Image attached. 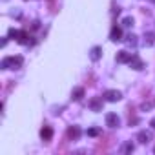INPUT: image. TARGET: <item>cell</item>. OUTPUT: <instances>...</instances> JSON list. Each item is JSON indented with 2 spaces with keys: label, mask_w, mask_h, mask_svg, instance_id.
<instances>
[{
  "label": "cell",
  "mask_w": 155,
  "mask_h": 155,
  "mask_svg": "<svg viewBox=\"0 0 155 155\" xmlns=\"http://www.w3.org/2000/svg\"><path fill=\"white\" fill-rule=\"evenodd\" d=\"M150 108H151V104H150V102H144V104H142V110H150Z\"/></svg>",
  "instance_id": "21"
},
{
  "label": "cell",
  "mask_w": 155,
  "mask_h": 155,
  "mask_svg": "<svg viewBox=\"0 0 155 155\" xmlns=\"http://www.w3.org/2000/svg\"><path fill=\"white\" fill-rule=\"evenodd\" d=\"M133 150H135V146H133L131 142H126V144L122 146V153H131Z\"/></svg>",
  "instance_id": "17"
},
{
  "label": "cell",
  "mask_w": 155,
  "mask_h": 155,
  "mask_svg": "<svg viewBox=\"0 0 155 155\" xmlns=\"http://www.w3.org/2000/svg\"><path fill=\"white\" fill-rule=\"evenodd\" d=\"M122 26H126V28H131V26H133V18H131V17H126V18L122 20Z\"/></svg>",
  "instance_id": "20"
},
{
  "label": "cell",
  "mask_w": 155,
  "mask_h": 155,
  "mask_svg": "<svg viewBox=\"0 0 155 155\" xmlns=\"http://www.w3.org/2000/svg\"><path fill=\"white\" fill-rule=\"evenodd\" d=\"M40 137H42V140H51V137H53V130L49 128V126H44L42 130H40Z\"/></svg>",
  "instance_id": "10"
},
{
  "label": "cell",
  "mask_w": 155,
  "mask_h": 155,
  "mask_svg": "<svg viewBox=\"0 0 155 155\" xmlns=\"http://www.w3.org/2000/svg\"><path fill=\"white\" fill-rule=\"evenodd\" d=\"M151 2H155V0H151Z\"/></svg>",
  "instance_id": "23"
},
{
  "label": "cell",
  "mask_w": 155,
  "mask_h": 155,
  "mask_svg": "<svg viewBox=\"0 0 155 155\" xmlns=\"http://www.w3.org/2000/svg\"><path fill=\"white\" fill-rule=\"evenodd\" d=\"M106 124H108L110 128H117V126L120 124V119L117 117V113H108V115H106Z\"/></svg>",
  "instance_id": "4"
},
{
  "label": "cell",
  "mask_w": 155,
  "mask_h": 155,
  "mask_svg": "<svg viewBox=\"0 0 155 155\" xmlns=\"http://www.w3.org/2000/svg\"><path fill=\"white\" fill-rule=\"evenodd\" d=\"M18 37H20V31H18V29H15V28H11V29H9V38L18 40Z\"/></svg>",
  "instance_id": "18"
},
{
  "label": "cell",
  "mask_w": 155,
  "mask_h": 155,
  "mask_svg": "<svg viewBox=\"0 0 155 155\" xmlns=\"http://www.w3.org/2000/svg\"><path fill=\"white\" fill-rule=\"evenodd\" d=\"M66 135H68L69 140H77V139L81 137V128L79 126H69L68 131H66Z\"/></svg>",
  "instance_id": "3"
},
{
  "label": "cell",
  "mask_w": 155,
  "mask_h": 155,
  "mask_svg": "<svg viewBox=\"0 0 155 155\" xmlns=\"http://www.w3.org/2000/svg\"><path fill=\"white\" fill-rule=\"evenodd\" d=\"M90 108H91L93 111H102V99H101V97H93V99L90 101Z\"/></svg>",
  "instance_id": "8"
},
{
  "label": "cell",
  "mask_w": 155,
  "mask_h": 155,
  "mask_svg": "<svg viewBox=\"0 0 155 155\" xmlns=\"http://www.w3.org/2000/svg\"><path fill=\"white\" fill-rule=\"evenodd\" d=\"M126 44H128V46H131V48H135V46H137V37L130 33V35L126 37Z\"/></svg>",
  "instance_id": "14"
},
{
  "label": "cell",
  "mask_w": 155,
  "mask_h": 155,
  "mask_svg": "<svg viewBox=\"0 0 155 155\" xmlns=\"http://www.w3.org/2000/svg\"><path fill=\"white\" fill-rule=\"evenodd\" d=\"M150 139H151L150 131H139V133H137V140H139L140 144H148V142H150Z\"/></svg>",
  "instance_id": "12"
},
{
  "label": "cell",
  "mask_w": 155,
  "mask_h": 155,
  "mask_svg": "<svg viewBox=\"0 0 155 155\" xmlns=\"http://www.w3.org/2000/svg\"><path fill=\"white\" fill-rule=\"evenodd\" d=\"M101 57H102V48H99V46L91 48V51H90V58H91L93 62H97Z\"/></svg>",
  "instance_id": "9"
},
{
  "label": "cell",
  "mask_w": 155,
  "mask_h": 155,
  "mask_svg": "<svg viewBox=\"0 0 155 155\" xmlns=\"http://www.w3.org/2000/svg\"><path fill=\"white\" fill-rule=\"evenodd\" d=\"M110 144H111V137H106V139H104V142L101 140V142L97 144V148H95V151H97V153H101V151H106Z\"/></svg>",
  "instance_id": "11"
},
{
  "label": "cell",
  "mask_w": 155,
  "mask_h": 155,
  "mask_svg": "<svg viewBox=\"0 0 155 155\" xmlns=\"http://www.w3.org/2000/svg\"><path fill=\"white\" fill-rule=\"evenodd\" d=\"M28 38H29V35H28L26 31H20V37H18V40H17V42H20V44H29V40H28Z\"/></svg>",
  "instance_id": "15"
},
{
  "label": "cell",
  "mask_w": 155,
  "mask_h": 155,
  "mask_svg": "<svg viewBox=\"0 0 155 155\" xmlns=\"http://www.w3.org/2000/svg\"><path fill=\"white\" fill-rule=\"evenodd\" d=\"M84 97V88H75L71 91V101H81Z\"/></svg>",
  "instance_id": "13"
},
{
  "label": "cell",
  "mask_w": 155,
  "mask_h": 155,
  "mask_svg": "<svg viewBox=\"0 0 155 155\" xmlns=\"http://www.w3.org/2000/svg\"><path fill=\"white\" fill-rule=\"evenodd\" d=\"M110 40H113V42H119V40H122V31H120V28H119V26H113V28H111Z\"/></svg>",
  "instance_id": "5"
},
{
  "label": "cell",
  "mask_w": 155,
  "mask_h": 155,
  "mask_svg": "<svg viewBox=\"0 0 155 155\" xmlns=\"http://www.w3.org/2000/svg\"><path fill=\"white\" fill-rule=\"evenodd\" d=\"M104 99H106L108 102H117V101L122 99V93L117 91V90H108V91L104 93Z\"/></svg>",
  "instance_id": "2"
},
{
  "label": "cell",
  "mask_w": 155,
  "mask_h": 155,
  "mask_svg": "<svg viewBox=\"0 0 155 155\" xmlns=\"http://www.w3.org/2000/svg\"><path fill=\"white\" fill-rule=\"evenodd\" d=\"M88 135L90 137H99L101 135V128H90L88 130Z\"/></svg>",
  "instance_id": "19"
},
{
  "label": "cell",
  "mask_w": 155,
  "mask_h": 155,
  "mask_svg": "<svg viewBox=\"0 0 155 155\" xmlns=\"http://www.w3.org/2000/svg\"><path fill=\"white\" fill-rule=\"evenodd\" d=\"M153 42H155V35H153V33H146V35H144V44L151 46Z\"/></svg>",
  "instance_id": "16"
},
{
  "label": "cell",
  "mask_w": 155,
  "mask_h": 155,
  "mask_svg": "<svg viewBox=\"0 0 155 155\" xmlns=\"http://www.w3.org/2000/svg\"><path fill=\"white\" fill-rule=\"evenodd\" d=\"M150 126H151V128L155 130V119H151V122H150Z\"/></svg>",
  "instance_id": "22"
},
{
  "label": "cell",
  "mask_w": 155,
  "mask_h": 155,
  "mask_svg": "<svg viewBox=\"0 0 155 155\" xmlns=\"http://www.w3.org/2000/svg\"><path fill=\"white\" fill-rule=\"evenodd\" d=\"M22 62H24L22 57H6L2 60V69H18Z\"/></svg>",
  "instance_id": "1"
},
{
  "label": "cell",
  "mask_w": 155,
  "mask_h": 155,
  "mask_svg": "<svg viewBox=\"0 0 155 155\" xmlns=\"http://www.w3.org/2000/svg\"><path fill=\"white\" fill-rule=\"evenodd\" d=\"M131 57H133V55H131V53H128V51H119L115 58H117V62H119V64H126V62H130V60H131Z\"/></svg>",
  "instance_id": "6"
},
{
  "label": "cell",
  "mask_w": 155,
  "mask_h": 155,
  "mask_svg": "<svg viewBox=\"0 0 155 155\" xmlns=\"http://www.w3.org/2000/svg\"><path fill=\"white\" fill-rule=\"evenodd\" d=\"M128 64H130V66H131L133 69H137V71H140V69L144 68V62H142V60H140V58H139L137 55H133V57H131V60H130Z\"/></svg>",
  "instance_id": "7"
}]
</instances>
